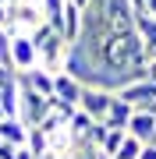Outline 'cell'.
Instances as JSON below:
<instances>
[{
	"mask_svg": "<svg viewBox=\"0 0 156 159\" xmlns=\"http://www.w3.org/2000/svg\"><path fill=\"white\" fill-rule=\"evenodd\" d=\"M0 64L11 67V32L7 29H0Z\"/></svg>",
	"mask_w": 156,
	"mask_h": 159,
	"instance_id": "17",
	"label": "cell"
},
{
	"mask_svg": "<svg viewBox=\"0 0 156 159\" xmlns=\"http://www.w3.org/2000/svg\"><path fill=\"white\" fill-rule=\"evenodd\" d=\"M0 106L7 110V117H18V81L0 89Z\"/></svg>",
	"mask_w": 156,
	"mask_h": 159,
	"instance_id": "15",
	"label": "cell"
},
{
	"mask_svg": "<svg viewBox=\"0 0 156 159\" xmlns=\"http://www.w3.org/2000/svg\"><path fill=\"white\" fill-rule=\"evenodd\" d=\"M25 145H29V152H32V156H39V159H43V156H50V138L43 134L39 127H29V142H25Z\"/></svg>",
	"mask_w": 156,
	"mask_h": 159,
	"instance_id": "14",
	"label": "cell"
},
{
	"mask_svg": "<svg viewBox=\"0 0 156 159\" xmlns=\"http://www.w3.org/2000/svg\"><path fill=\"white\" fill-rule=\"evenodd\" d=\"M29 35L35 43V53H39V67L50 71V74L64 71V60H68V53H71V46L64 43V35L53 29V25H46V21H39Z\"/></svg>",
	"mask_w": 156,
	"mask_h": 159,
	"instance_id": "1",
	"label": "cell"
},
{
	"mask_svg": "<svg viewBox=\"0 0 156 159\" xmlns=\"http://www.w3.org/2000/svg\"><path fill=\"white\" fill-rule=\"evenodd\" d=\"M145 11H149V18H156V0H149V4H145Z\"/></svg>",
	"mask_w": 156,
	"mask_h": 159,
	"instance_id": "20",
	"label": "cell"
},
{
	"mask_svg": "<svg viewBox=\"0 0 156 159\" xmlns=\"http://www.w3.org/2000/svg\"><path fill=\"white\" fill-rule=\"evenodd\" d=\"M68 4H75V7H82V11H85V7H89V0H68Z\"/></svg>",
	"mask_w": 156,
	"mask_h": 159,
	"instance_id": "21",
	"label": "cell"
},
{
	"mask_svg": "<svg viewBox=\"0 0 156 159\" xmlns=\"http://www.w3.org/2000/svg\"><path fill=\"white\" fill-rule=\"evenodd\" d=\"M11 67H14L18 74L39 67V53H35L32 35H11Z\"/></svg>",
	"mask_w": 156,
	"mask_h": 159,
	"instance_id": "3",
	"label": "cell"
},
{
	"mask_svg": "<svg viewBox=\"0 0 156 159\" xmlns=\"http://www.w3.org/2000/svg\"><path fill=\"white\" fill-rule=\"evenodd\" d=\"M18 81H21V85H29V89H35L39 96H53V74L43 71V67L21 71V74H18Z\"/></svg>",
	"mask_w": 156,
	"mask_h": 159,
	"instance_id": "8",
	"label": "cell"
},
{
	"mask_svg": "<svg viewBox=\"0 0 156 159\" xmlns=\"http://www.w3.org/2000/svg\"><path fill=\"white\" fill-rule=\"evenodd\" d=\"M92 124H96V120L89 117V113H82V110H75V117H71L68 131H71V138H89V131H92Z\"/></svg>",
	"mask_w": 156,
	"mask_h": 159,
	"instance_id": "13",
	"label": "cell"
},
{
	"mask_svg": "<svg viewBox=\"0 0 156 159\" xmlns=\"http://www.w3.org/2000/svg\"><path fill=\"white\" fill-rule=\"evenodd\" d=\"M14 159H39V156H32V152H29V145H18V152H14Z\"/></svg>",
	"mask_w": 156,
	"mask_h": 159,
	"instance_id": "18",
	"label": "cell"
},
{
	"mask_svg": "<svg viewBox=\"0 0 156 159\" xmlns=\"http://www.w3.org/2000/svg\"><path fill=\"white\" fill-rule=\"evenodd\" d=\"M153 145H156V138H153Z\"/></svg>",
	"mask_w": 156,
	"mask_h": 159,
	"instance_id": "23",
	"label": "cell"
},
{
	"mask_svg": "<svg viewBox=\"0 0 156 159\" xmlns=\"http://www.w3.org/2000/svg\"><path fill=\"white\" fill-rule=\"evenodd\" d=\"M50 99L53 96H39L35 89L18 81V120H21L25 127H39L43 120H46V113H50Z\"/></svg>",
	"mask_w": 156,
	"mask_h": 159,
	"instance_id": "2",
	"label": "cell"
},
{
	"mask_svg": "<svg viewBox=\"0 0 156 159\" xmlns=\"http://www.w3.org/2000/svg\"><path fill=\"white\" fill-rule=\"evenodd\" d=\"M131 113H135V110H131V106H128V102L114 92V102H110L103 124H106V127H117V131H128V120H131Z\"/></svg>",
	"mask_w": 156,
	"mask_h": 159,
	"instance_id": "9",
	"label": "cell"
},
{
	"mask_svg": "<svg viewBox=\"0 0 156 159\" xmlns=\"http://www.w3.org/2000/svg\"><path fill=\"white\" fill-rule=\"evenodd\" d=\"M117 96H121L131 110H145V106L156 99V81H149V78L128 81V85H121V89H117Z\"/></svg>",
	"mask_w": 156,
	"mask_h": 159,
	"instance_id": "5",
	"label": "cell"
},
{
	"mask_svg": "<svg viewBox=\"0 0 156 159\" xmlns=\"http://www.w3.org/2000/svg\"><path fill=\"white\" fill-rule=\"evenodd\" d=\"M124 134H128V131L106 127V138H103V142H99V152H103L106 159H114V156H117V148H121V142H124Z\"/></svg>",
	"mask_w": 156,
	"mask_h": 159,
	"instance_id": "12",
	"label": "cell"
},
{
	"mask_svg": "<svg viewBox=\"0 0 156 159\" xmlns=\"http://www.w3.org/2000/svg\"><path fill=\"white\" fill-rule=\"evenodd\" d=\"M4 117H7V110H4V106H0V120H4Z\"/></svg>",
	"mask_w": 156,
	"mask_h": 159,
	"instance_id": "22",
	"label": "cell"
},
{
	"mask_svg": "<svg viewBox=\"0 0 156 159\" xmlns=\"http://www.w3.org/2000/svg\"><path fill=\"white\" fill-rule=\"evenodd\" d=\"M110 102H114V92H110V89L85 85V92H82V102H78V110H82V113H89L92 120H106V110H110Z\"/></svg>",
	"mask_w": 156,
	"mask_h": 159,
	"instance_id": "4",
	"label": "cell"
},
{
	"mask_svg": "<svg viewBox=\"0 0 156 159\" xmlns=\"http://www.w3.org/2000/svg\"><path fill=\"white\" fill-rule=\"evenodd\" d=\"M128 134L149 145L153 138H156V113H145V110H135V113H131V120H128Z\"/></svg>",
	"mask_w": 156,
	"mask_h": 159,
	"instance_id": "7",
	"label": "cell"
},
{
	"mask_svg": "<svg viewBox=\"0 0 156 159\" xmlns=\"http://www.w3.org/2000/svg\"><path fill=\"white\" fill-rule=\"evenodd\" d=\"M139 159H156V145L149 142V145H145V148H142V156H139Z\"/></svg>",
	"mask_w": 156,
	"mask_h": 159,
	"instance_id": "19",
	"label": "cell"
},
{
	"mask_svg": "<svg viewBox=\"0 0 156 159\" xmlns=\"http://www.w3.org/2000/svg\"><path fill=\"white\" fill-rule=\"evenodd\" d=\"M82 92H85V85H82L75 74H68V71H57V74H53V96H57L60 102L78 106V102H82Z\"/></svg>",
	"mask_w": 156,
	"mask_h": 159,
	"instance_id": "6",
	"label": "cell"
},
{
	"mask_svg": "<svg viewBox=\"0 0 156 159\" xmlns=\"http://www.w3.org/2000/svg\"><path fill=\"white\" fill-rule=\"evenodd\" d=\"M142 148H145V142H139V138H131V134H124V142H121V148H117L114 159H139Z\"/></svg>",
	"mask_w": 156,
	"mask_h": 159,
	"instance_id": "16",
	"label": "cell"
},
{
	"mask_svg": "<svg viewBox=\"0 0 156 159\" xmlns=\"http://www.w3.org/2000/svg\"><path fill=\"white\" fill-rule=\"evenodd\" d=\"M0 142L25 145V142H29V127H25L18 117H4V120H0Z\"/></svg>",
	"mask_w": 156,
	"mask_h": 159,
	"instance_id": "10",
	"label": "cell"
},
{
	"mask_svg": "<svg viewBox=\"0 0 156 159\" xmlns=\"http://www.w3.org/2000/svg\"><path fill=\"white\" fill-rule=\"evenodd\" d=\"M135 29H139L145 50H149V46H156V18H149V14H135Z\"/></svg>",
	"mask_w": 156,
	"mask_h": 159,
	"instance_id": "11",
	"label": "cell"
}]
</instances>
